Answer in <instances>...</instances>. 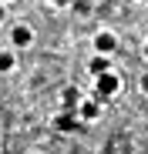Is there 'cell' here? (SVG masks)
<instances>
[{
  "label": "cell",
  "instance_id": "1",
  "mask_svg": "<svg viewBox=\"0 0 148 154\" xmlns=\"http://www.w3.org/2000/svg\"><path fill=\"white\" fill-rule=\"evenodd\" d=\"M121 94V77L114 70H105V74H98L94 77V97L98 100H111Z\"/></svg>",
  "mask_w": 148,
  "mask_h": 154
},
{
  "label": "cell",
  "instance_id": "2",
  "mask_svg": "<svg viewBox=\"0 0 148 154\" xmlns=\"http://www.w3.org/2000/svg\"><path fill=\"white\" fill-rule=\"evenodd\" d=\"M101 104H105V100H98L94 94H91V97L81 94L78 107H74V117H78L81 124H94V121H101Z\"/></svg>",
  "mask_w": 148,
  "mask_h": 154
},
{
  "label": "cell",
  "instance_id": "3",
  "mask_svg": "<svg viewBox=\"0 0 148 154\" xmlns=\"http://www.w3.org/2000/svg\"><path fill=\"white\" fill-rule=\"evenodd\" d=\"M34 44V27L31 23H14L10 27V47L14 50H27Z\"/></svg>",
  "mask_w": 148,
  "mask_h": 154
},
{
  "label": "cell",
  "instance_id": "4",
  "mask_svg": "<svg viewBox=\"0 0 148 154\" xmlns=\"http://www.w3.org/2000/svg\"><path fill=\"white\" fill-rule=\"evenodd\" d=\"M114 50H118V34H114V30H98V34H94V54L111 57Z\"/></svg>",
  "mask_w": 148,
  "mask_h": 154
},
{
  "label": "cell",
  "instance_id": "5",
  "mask_svg": "<svg viewBox=\"0 0 148 154\" xmlns=\"http://www.w3.org/2000/svg\"><path fill=\"white\" fill-rule=\"evenodd\" d=\"M51 127H54V131H61V134H67V131L78 127V117H74V111H61V114L51 117Z\"/></svg>",
  "mask_w": 148,
  "mask_h": 154
},
{
  "label": "cell",
  "instance_id": "6",
  "mask_svg": "<svg viewBox=\"0 0 148 154\" xmlns=\"http://www.w3.org/2000/svg\"><path fill=\"white\" fill-rule=\"evenodd\" d=\"M105 70H111V57H105V54H94V57L88 60V74H91V77L105 74Z\"/></svg>",
  "mask_w": 148,
  "mask_h": 154
},
{
  "label": "cell",
  "instance_id": "7",
  "mask_svg": "<svg viewBox=\"0 0 148 154\" xmlns=\"http://www.w3.org/2000/svg\"><path fill=\"white\" fill-rule=\"evenodd\" d=\"M78 100H81V91H78V87H64V91H61V111H74Z\"/></svg>",
  "mask_w": 148,
  "mask_h": 154
},
{
  "label": "cell",
  "instance_id": "8",
  "mask_svg": "<svg viewBox=\"0 0 148 154\" xmlns=\"http://www.w3.org/2000/svg\"><path fill=\"white\" fill-rule=\"evenodd\" d=\"M17 67V54H14V47H0V74H10Z\"/></svg>",
  "mask_w": 148,
  "mask_h": 154
},
{
  "label": "cell",
  "instance_id": "9",
  "mask_svg": "<svg viewBox=\"0 0 148 154\" xmlns=\"http://www.w3.org/2000/svg\"><path fill=\"white\" fill-rule=\"evenodd\" d=\"M138 91H141V94H145V97H148V70H145V74H141V77H138Z\"/></svg>",
  "mask_w": 148,
  "mask_h": 154
},
{
  "label": "cell",
  "instance_id": "10",
  "mask_svg": "<svg viewBox=\"0 0 148 154\" xmlns=\"http://www.w3.org/2000/svg\"><path fill=\"white\" fill-rule=\"evenodd\" d=\"M51 4H54V7H71L74 0H51Z\"/></svg>",
  "mask_w": 148,
  "mask_h": 154
},
{
  "label": "cell",
  "instance_id": "11",
  "mask_svg": "<svg viewBox=\"0 0 148 154\" xmlns=\"http://www.w3.org/2000/svg\"><path fill=\"white\" fill-rule=\"evenodd\" d=\"M7 20V4H0V23Z\"/></svg>",
  "mask_w": 148,
  "mask_h": 154
},
{
  "label": "cell",
  "instance_id": "12",
  "mask_svg": "<svg viewBox=\"0 0 148 154\" xmlns=\"http://www.w3.org/2000/svg\"><path fill=\"white\" fill-rule=\"evenodd\" d=\"M141 57H145V60H148V44H145V47H141Z\"/></svg>",
  "mask_w": 148,
  "mask_h": 154
},
{
  "label": "cell",
  "instance_id": "13",
  "mask_svg": "<svg viewBox=\"0 0 148 154\" xmlns=\"http://www.w3.org/2000/svg\"><path fill=\"white\" fill-rule=\"evenodd\" d=\"M27 154H40V151H27Z\"/></svg>",
  "mask_w": 148,
  "mask_h": 154
},
{
  "label": "cell",
  "instance_id": "14",
  "mask_svg": "<svg viewBox=\"0 0 148 154\" xmlns=\"http://www.w3.org/2000/svg\"><path fill=\"white\" fill-rule=\"evenodd\" d=\"M0 4H10V0H0Z\"/></svg>",
  "mask_w": 148,
  "mask_h": 154
}]
</instances>
